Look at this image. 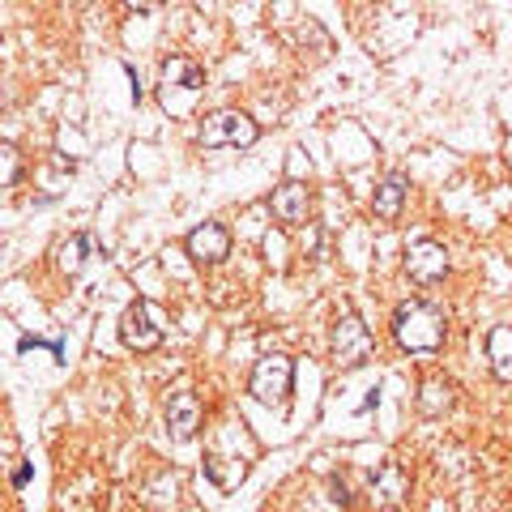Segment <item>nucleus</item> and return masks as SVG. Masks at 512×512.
Here are the masks:
<instances>
[{
  "instance_id": "1",
  "label": "nucleus",
  "mask_w": 512,
  "mask_h": 512,
  "mask_svg": "<svg viewBox=\"0 0 512 512\" xmlns=\"http://www.w3.org/2000/svg\"><path fill=\"white\" fill-rule=\"evenodd\" d=\"M393 338L402 350H410V355H436L448 338V320L436 303L406 299L402 308L393 312Z\"/></svg>"
},
{
  "instance_id": "2",
  "label": "nucleus",
  "mask_w": 512,
  "mask_h": 512,
  "mask_svg": "<svg viewBox=\"0 0 512 512\" xmlns=\"http://www.w3.org/2000/svg\"><path fill=\"white\" fill-rule=\"evenodd\" d=\"M256 137H261V124H256L248 111H214V116H205L201 128H197V141L205 150H248L256 146Z\"/></svg>"
},
{
  "instance_id": "3",
  "label": "nucleus",
  "mask_w": 512,
  "mask_h": 512,
  "mask_svg": "<svg viewBox=\"0 0 512 512\" xmlns=\"http://www.w3.org/2000/svg\"><path fill=\"white\" fill-rule=\"evenodd\" d=\"M248 393L269 410H286L295 393V359L291 355H265L256 359L252 376H248Z\"/></svg>"
},
{
  "instance_id": "4",
  "label": "nucleus",
  "mask_w": 512,
  "mask_h": 512,
  "mask_svg": "<svg viewBox=\"0 0 512 512\" xmlns=\"http://www.w3.org/2000/svg\"><path fill=\"white\" fill-rule=\"evenodd\" d=\"M329 350H333V359H338V367H359L372 359V329L363 325V316L355 308L338 312V320H333Z\"/></svg>"
},
{
  "instance_id": "5",
  "label": "nucleus",
  "mask_w": 512,
  "mask_h": 512,
  "mask_svg": "<svg viewBox=\"0 0 512 512\" xmlns=\"http://www.w3.org/2000/svg\"><path fill=\"white\" fill-rule=\"evenodd\" d=\"M120 342L137 355H150V350L163 346V312L154 308L150 299H137L128 303V312L120 320Z\"/></svg>"
},
{
  "instance_id": "6",
  "label": "nucleus",
  "mask_w": 512,
  "mask_h": 512,
  "mask_svg": "<svg viewBox=\"0 0 512 512\" xmlns=\"http://www.w3.org/2000/svg\"><path fill=\"white\" fill-rule=\"evenodd\" d=\"M269 210H274L282 227H303L312 218V188L303 180H282L269 192Z\"/></svg>"
},
{
  "instance_id": "7",
  "label": "nucleus",
  "mask_w": 512,
  "mask_h": 512,
  "mask_svg": "<svg viewBox=\"0 0 512 512\" xmlns=\"http://www.w3.org/2000/svg\"><path fill=\"white\" fill-rule=\"evenodd\" d=\"M444 274H448V248L436 244V239H414L406 248V278L419 286H431Z\"/></svg>"
},
{
  "instance_id": "8",
  "label": "nucleus",
  "mask_w": 512,
  "mask_h": 512,
  "mask_svg": "<svg viewBox=\"0 0 512 512\" xmlns=\"http://www.w3.org/2000/svg\"><path fill=\"white\" fill-rule=\"evenodd\" d=\"M184 252H188L197 265H222V261L231 256V231L222 227V222H201V227L188 231Z\"/></svg>"
},
{
  "instance_id": "9",
  "label": "nucleus",
  "mask_w": 512,
  "mask_h": 512,
  "mask_svg": "<svg viewBox=\"0 0 512 512\" xmlns=\"http://www.w3.org/2000/svg\"><path fill=\"white\" fill-rule=\"evenodd\" d=\"M167 431L180 444L197 440V431H201V397L197 393H175L167 402Z\"/></svg>"
},
{
  "instance_id": "10",
  "label": "nucleus",
  "mask_w": 512,
  "mask_h": 512,
  "mask_svg": "<svg viewBox=\"0 0 512 512\" xmlns=\"http://www.w3.org/2000/svg\"><path fill=\"white\" fill-rule=\"evenodd\" d=\"M171 90H184V99H197L205 90V69L188 56H171L163 64V99H171Z\"/></svg>"
},
{
  "instance_id": "11",
  "label": "nucleus",
  "mask_w": 512,
  "mask_h": 512,
  "mask_svg": "<svg viewBox=\"0 0 512 512\" xmlns=\"http://www.w3.org/2000/svg\"><path fill=\"white\" fill-rule=\"evenodd\" d=\"M406 175L402 171H393V175H384V184L376 188V197H372V214L384 218V222H397L402 218V205H406Z\"/></svg>"
},
{
  "instance_id": "12",
  "label": "nucleus",
  "mask_w": 512,
  "mask_h": 512,
  "mask_svg": "<svg viewBox=\"0 0 512 512\" xmlns=\"http://www.w3.org/2000/svg\"><path fill=\"white\" fill-rule=\"evenodd\" d=\"M487 359H491V376L495 380H512V325H495L487 333Z\"/></svg>"
},
{
  "instance_id": "13",
  "label": "nucleus",
  "mask_w": 512,
  "mask_h": 512,
  "mask_svg": "<svg viewBox=\"0 0 512 512\" xmlns=\"http://www.w3.org/2000/svg\"><path fill=\"white\" fill-rule=\"evenodd\" d=\"M90 235H69V239H60V248H56V265H60V274H69V278H77L86 269V256H90Z\"/></svg>"
},
{
  "instance_id": "14",
  "label": "nucleus",
  "mask_w": 512,
  "mask_h": 512,
  "mask_svg": "<svg viewBox=\"0 0 512 512\" xmlns=\"http://www.w3.org/2000/svg\"><path fill=\"white\" fill-rule=\"evenodd\" d=\"M448 406H453V384H448V380H427L419 389V410L431 414V419L444 414Z\"/></svg>"
},
{
  "instance_id": "15",
  "label": "nucleus",
  "mask_w": 512,
  "mask_h": 512,
  "mask_svg": "<svg viewBox=\"0 0 512 512\" xmlns=\"http://www.w3.org/2000/svg\"><path fill=\"white\" fill-rule=\"evenodd\" d=\"M18 175H22V154H18L13 141H5V146H0V184L13 188L18 184Z\"/></svg>"
}]
</instances>
